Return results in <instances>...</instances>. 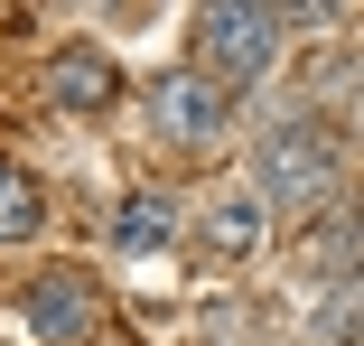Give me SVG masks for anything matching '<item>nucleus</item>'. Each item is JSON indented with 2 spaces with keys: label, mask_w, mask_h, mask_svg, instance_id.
<instances>
[{
  "label": "nucleus",
  "mask_w": 364,
  "mask_h": 346,
  "mask_svg": "<svg viewBox=\"0 0 364 346\" xmlns=\"http://www.w3.org/2000/svg\"><path fill=\"white\" fill-rule=\"evenodd\" d=\"M150 122L168 131L178 150H215V141L234 131V94H225V85H205L196 65H178V75L150 85Z\"/></svg>",
  "instance_id": "obj_3"
},
{
  "label": "nucleus",
  "mask_w": 364,
  "mask_h": 346,
  "mask_svg": "<svg viewBox=\"0 0 364 346\" xmlns=\"http://www.w3.org/2000/svg\"><path fill=\"white\" fill-rule=\"evenodd\" d=\"M346 187V141L318 112H280L252 150V196L271 206V225H318Z\"/></svg>",
  "instance_id": "obj_1"
},
{
  "label": "nucleus",
  "mask_w": 364,
  "mask_h": 346,
  "mask_svg": "<svg viewBox=\"0 0 364 346\" xmlns=\"http://www.w3.org/2000/svg\"><path fill=\"white\" fill-rule=\"evenodd\" d=\"M187 47H196V75L225 85L243 103V85H262L280 65V10H243V0H205L187 19Z\"/></svg>",
  "instance_id": "obj_2"
},
{
  "label": "nucleus",
  "mask_w": 364,
  "mask_h": 346,
  "mask_svg": "<svg viewBox=\"0 0 364 346\" xmlns=\"http://www.w3.org/2000/svg\"><path fill=\"white\" fill-rule=\"evenodd\" d=\"M196 243H205L215 262H252V253L271 243V206H262L252 187H225V196L196 216Z\"/></svg>",
  "instance_id": "obj_7"
},
{
  "label": "nucleus",
  "mask_w": 364,
  "mask_h": 346,
  "mask_svg": "<svg viewBox=\"0 0 364 346\" xmlns=\"http://www.w3.org/2000/svg\"><path fill=\"white\" fill-rule=\"evenodd\" d=\"M38 225H47V196H38V178L0 159V243H28Z\"/></svg>",
  "instance_id": "obj_8"
},
{
  "label": "nucleus",
  "mask_w": 364,
  "mask_h": 346,
  "mask_svg": "<svg viewBox=\"0 0 364 346\" xmlns=\"http://www.w3.org/2000/svg\"><path fill=\"white\" fill-rule=\"evenodd\" d=\"M112 94H122V65H112L94 38H65V47L47 56V103H56V112H103Z\"/></svg>",
  "instance_id": "obj_5"
},
{
  "label": "nucleus",
  "mask_w": 364,
  "mask_h": 346,
  "mask_svg": "<svg viewBox=\"0 0 364 346\" xmlns=\"http://www.w3.org/2000/svg\"><path fill=\"white\" fill-rule=\"evenodd\" d=\"M19 318H28V337H47V346H85L94 337V281L85 271H38V281L19 290Z\"/></svg>",
  "instance_id": "obj_4"
},
{
  "label": "nucleus",
  "mask_w": 364,
  "mask_h": 346,
  "mask_svg": "<svg viewBox=\"0 0 364 346\" xmlns=\"http://www.w3.org/2000/svg\"><path fill=\"white\" fill-rule=\"evenodd\" d=\"M178 234H187L178 187H122V206H112V243H122L131 262H159Z\"/></svg>",
  "instance_id": "obj_6"
}]
</instances>
